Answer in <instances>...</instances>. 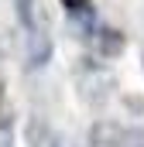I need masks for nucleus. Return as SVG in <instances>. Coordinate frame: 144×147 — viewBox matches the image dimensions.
I'll use <instances>...</instances> for the list:
<instances>
[{
  "label": "nucleus",
  "instance_id": "f03ea898",
  "mask_svg": "<svg viewBox=\"0 0 144 147\" xmlns=\"http://www.w3.org/2000/svg\"><path fill=\"white\" fill-rule=\"evenodd\" d=\"M62 3L69 7V14H82V17L89 14V0H62Z\"/></svg>",
  "mask_w": 144,
  "mask_h": 147
},
{
  "label": "nucleus",
  "instance_id": "f257e3e1",
  "mask_svg": "<svg viewBox=\"0 0 144 147\" xmlns=\"http://www.w3.org/2000/svg\"><path fill=\"white\" fill-rule=\"evenodd\" d=\"M14 3H17V14H21V21H24V24H31V17H35V14H31L35 0H14Z\"/></svg>",
  "mask_w": 144,
  "mask_h": 147
}]
</instances>
